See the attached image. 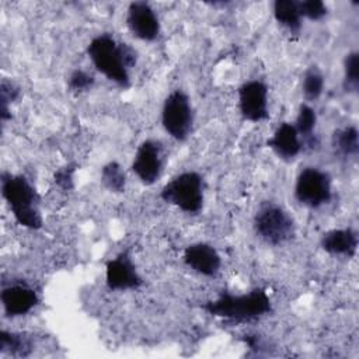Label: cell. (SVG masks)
Returning a JSON list of instances; mask_svg holds the SVG:
<instances>
[{
	"mask_svg": "<svg viewBox=\"0 0 359 359\" xmlns=\"http://www.w3.org/2000/svg\"><path fill=\"white\" fill-rule=\"evenodd\" d=\"M32 351V342L28 337L18 332L3 330L0 332V352L14 356H27Z\"/></svg>",
	"mask_w": 359,
	"mask_h": 359,
	"instance_id": "cell-18",
	"label": "cell"
},
{
	"mask_svg": "<svg viewBox=\"0 0 359 359\" xmlns=\"http://www.w3.org/2000/svg\"><path fill=\"white\" fill-rule=\"evenodd\" d=\"M257 236L271 245H282L293 238L294 222L289 213L272 202L259 206L254 216Z\"/></svg>",
	"mask_w": 359,
	"mask_h": 359,
	"instance_id": "cell-5",
	"label": "cell"
},
{
	"mask_svg": "<svg viewBox=\"0 0 359 359\" xmlns=\"http://www.w3.org/2000/svg\"><path fill=\"white\" fill-rule=\"evenodd\" d=\"M302 88L307 101H316L321 95L324 90V76L316 66H311L306 70Z\"/></svg>",
	"mask_w": 359,
	"mask_h": 359,
	"instance_id": "cell-22",
	"label": "cell"
},
{
	"mask_svg": "<svg viewBox=\"0 0 359 359\" xmlns=\"http://www.w3.org/2000/svg\"><path fill=\"white\" fill-rule=\"evenodd\" d=\"M163 170V147L160 142L147 139L140 143L136 150L132 171L144 185H151L157 181Z\"/></svg>",
	"mask_w": 359,
	"mask_h": 359,
	"instance_id": "cell-9",
	"label": "cell"
},
{
	"mask_svg": "<svg viewBox=\"0 0 359 359\" xmlns=\"http://www.w3.org/2000/svg\"><path fill=\"white\" fill-rule=\"evenodd\" d=\"M126 25L129 31L142 41H154L160 32V22L146 1H133L128 7Z\"/></svg>",
	"mask_w": 359,
	"mask_h": 359,
	"instance_id": "cell-11",
	"label": "cell"
},
{
	"mask_svg": "<svg viewBox=\"0 0 359 359\" xmlns=\"http://www.w3.org/2000/svg\"><path fill=\"white\" fill-rule=\"evenodd\" d=\"M266 144L278 154L279 158L290 161L300 153L303 143L299 139L297 129L289 122H282Z\"/></svg>",
	"mask_w": 359,
	"mask_h": 359,
	"instance_id": "cell-14",
	"label": "cell"
},
{
	"mask_svg": "<svg viewBox=\"0 0 359 359\" xmlns=\"http://www.w3.org/2000/svg\"><path fill=\"white\" fill-rule=\"evenodd\" d=\"M160 198L187 213H198L203 205V181L195 171H185L168 181Z\"/></svg>",
	"mask_w": 359,
	"mask_h": 359,
	"instance_id": "cell-4",
	"label": "cell"
},
{
	"mask_svg": "<svg viewBox=\"0 0 359 359\" xmlns=\"http://www.w3.org/2000/svg\"><path fill=\"white\" fill-rule=\"evenodd\" d=\"M273 15L276 21L287 28L292 34H297L302 28V15L299 1L294 0H276L273 3Z\"/></svg>",
	"mask_w": 359,
	"mask_h": 359,
	"instance_id": "cell-16",
	"label": "cell"
},
{
	"mask_svg": "<svg viewBox=\"0 0 359 359\" xmlns=\"http://www.w3.org/2000/svg\"><path fill=\"white\" fill-rule=\"evenodd\" d=\"M344 90L346 93H358L359 90V53L349 52L344 60Z\"/></svg>",
	"mask_w": 359,
	"mask_h": 359,
	"instance_id": "cell-21",
	"label": "cell"
},
{
	"mask_svg": "<svg viewBox=\"0 0 359 359\" xmlns=\"http://www.w3.org/2000/svg\"><path fill=\"white\" fill-rule=\"evenodd\" d=\"M36 292L27 283H13L1 290V303L8 317H20L29 313L38 304Z\"/></svg>",
	"mask_w": 359,
	"mask_h": 359,
	"instance_id": "cell-12",
	"label": "cell"
},
{
	"mask_svg": "<svg viewBox=\"0 0 359 359\" xmlns=\"http://www.w3.org/2000/svg\"><path fill=\"white\" fill-rule=\"evenodd\" d=\"M320 244H321V248L328 254L344 255L351 258L356 254L358 236L349 227L335 229L324 233L320 240Z\"/></svg>",
	"mask_w": 359,
	"mask_h": 359,
	"instance_id": "cell-15",
	"label": "cell"
},
{
	"mask_svg": "<svg viewBox=\"0 0 359 359\" xmlns=\"http://www.w3.org/2000/svg\"><path fill=\"white\" fill-rule=\"evenodd\" d=\"M93 84H94V77L81 69L73 70L69 77V88L76 93L87 91L93 87Z\"/></svg>",
	"mask_w": 359,
	"mask_h": 359,
	"instance_id": "cell-25",
	"label": "cell"
},
{
	"mask_svg": "<svg viewBox=\"0 0 359 359\" xmlns=\"http://www.w3.org/2000/svg\"><path fill=\"white\" fill-rule=\"evenodd\" d=\"M332 147L342 157H355L359 151V135L356 126L337 129L332 135Z\"/></svg>",
	"mask_w": 359,
	"mask_h": 359,
	"instance_id": "cell-17",
	"label": "cell"
},
{
	"mask_svg": "<svg viewBox=\"0 0 359 359\" xmlns=\"http://www.w3.org/2000/svg\"><path fill=\"white\" fill-rule=\"evenodd\" d=\"M1 195L10 206L18 224L36 230L42 226L39 196L24 175L1 174Z\"/></svg>",
	"mask_w": 359,
	"mask_h": 359,
	"instance_id": "cell-3",
	"label": "cell"
},
{
	"mask_svg": "<svg viewBox=\"0 0 359 359\" xmlns=\"http://www.w3.org/2000/svg\"><path fill=\"white\" fill-rule=\"evenodd\" d=\"M105 282L109 290H128L142 286V278L139 276L128 251L121 252L107 262Z\"/></svg>",
	"mask_w": 359,
	"mask_h": 359,
	"instance_id": "cell-10",
	"label": "cell"
},
{
	"mask_svg": "<svg viewBox=\"0 0 359 359\" xmlns=\"http://www.w3.org/2000/svg\"><path fill=\"white\" fill-rule=\"evenodd\" d=\"M184 262L195 272L205 276H215L222 265L217 251L206 243H195L185 248Z\"/></svg>",
	"mask_w": 359,
	"mask_h": 359,
	"instance_id": "cell-13",
	"label": "cell"
},
{
	"mask_svg": "<svg viewBox=\"0 0 359 359\" xmlns=\"http://www.w3.org/2000/svg\"><path fill=\"white\" fill-rule=\"evenodd\" d=\"M294 196L299 203L307 208H318L328 203L331 199L330 175L317 167L303 168L296 180Z\"/></svg>",
	"mask_w": 359,
	"mask_h": 359,
	"instance_id": "cell-7",
	"label": "cell"
},
{
	"mask_svg": "<svg viewBox=\"0 0 359 359\" xmlns=\"http://www.w3.org/2000/svg\"><path fill=\"white\" fill-rule=\"evenodd\" d=\"M73 172L74 168L72 165L60 168L57 172H55V182L65 191H69L73 188Z\"/></svg>",
	"mask_w": 359,
	"mask_h": 359,
	"instance_id": "cell-26",
	"label": "cell"
},
{
	"mask_svg": "<svg viewBox=\"0 0 359 359\" xmlns=\"http://www.w3.org/2000/svg\"><path fill=\"white\" fill-rule=\"evenodd\" d=\"M101 181L107 189L111 192L121 194L125 191L126 178L122 167L116 161H111L105 164L101 170Z\"/></svg>",
	"mask_w": 359,
	"mask_h": 359,
	"instance_id": "cell-20",
	"label": "cell"
},
{
	"mask_svg": "<svg viewBox=\"0 0 359 359\" xmlns=\"http://www.w3.org/2000/svg\"><path fill=\"white\" fill-rule=\"evenodd\" d=\"M161 122L165 132L175 140H185L192 129L194 115L188 95L175 90L167 95L163 104Z\"/></svg>",
	"mask_w": 359,
	"mask_h": 359,
	"instance_id": "cell-6",
	"label": "cell"
},
{
	"mask_svg": "<svg viewBox=\"0 0 359 359\" xmlns=\"http://www.w3.org/2000/svg\"><path fill=\"white\" fill-rule=\"evenodd\" d=\"M316 122H317V115L316 111L307 105V104H302L299 107V112H297V118H296V129L299 136L304 137V142L310 146V147H316L318 146V140L316 139V136L313 135V130L316 128Z\"/></svg>",
	"mask_w": 359,
	"mask_h": 359,
	"instance_id": "cell-19",
	"label": "cell"
},
{
	"mask_svg": "<svg viewBox=\"0 0 359 359\" xmlns=\"http://www.w3.org/2000/svg\"><path fill=\"white\" fill-rule=\"evenodd\" d=\"M20 95V88L10 83L3 80L1 81V87H0V101H1V111H0V118L1 121H7L11 115L8 114V102H13L14 100H17Z\"/></svg>",
	"mask_w": 359,
	"mask_h": 359,
	"instance_id": "cell-23",
	"label": "cell"
},
{
	"mask_svg": "<svg viewBox=\"0 0 359 359\" xmlns=\"http://www.w3.org/2000/svg\"><path fill=\"white\" fill-rule=\"evenodd\" d=\"M202 309L210 316L244 323L265 316L272 310V306L264 289H254L245 294L223 292L217 299L203 303Z\"/></svg>",
	"mask_w": 359,
	"mask_h": 359,
	"instance_id": "cell-2",
	"label": "cell"
},
{
	"mask_svg": "<svg viewBox=\"0 0 359 359\" xmlns=\"http://www.w3.org/2000/svg\"><path fill=\"white\" fill-rule=\"evenodd\" d=\"M300 15L313 21H318L327 14V6L321 0H304L299 1Z\"/></svg>",
	"mask_w": 359,
	"mask_h": 359,
	"instance_id": "cell-24",
	"label": "cell"
},
{
	"mask_svg": "<svg viewBox=\"0 0 359 359\" xmlns=\"http://www.w3.org/2000/svg\"><path fill=\"white\" fill-rule=\"evenodd\" d=\"M87 53L94 67L108 80L126 88L130 84L129 67L136 63V50L128 43L116 42L109 34L91 39Z\"/></svg>",
	"mask_w": 359,
	"mask_h": 359,
	"instance_id": "cell-1",
	"label": "cell"
},
{
	"mask_svg": "<svg viewBox=\"0 0 359 359\" xmlns=\"http://www.w3.org/2000/svg\"><path fill=\"white\" fill-rule=\"evenodd\" d=\"M238 107L244 119L261 122L269 118L268 87L259 80L245 81L238 88Z\"/></svg>",
	"mask_w": 359,
	"mask_h": 359,
	"instance_id": "cell-8",
	"label": "cell"
}]
</instances>
